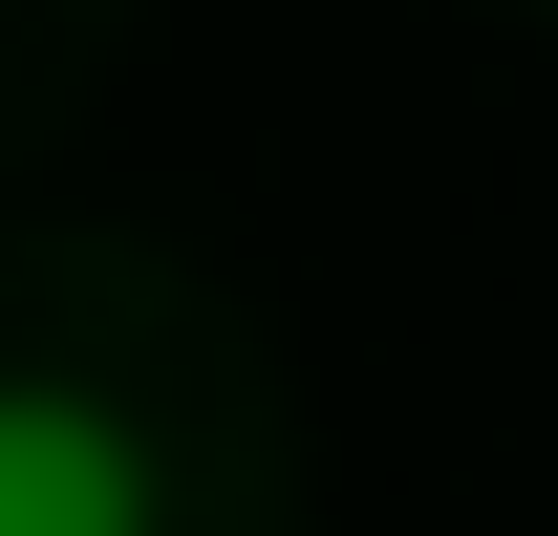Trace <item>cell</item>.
<instances>
[{"mask_svg": "<svg viewBox=\"0 0 558 536\" xmlns=\"http://www.w3.org/2000/svg\"><path fill=\"white\" fill-rule=\"evenodd\" d=\"M0 536H172V429L86 365H0Z\"/></svg>", "mask_w": 558, "mask_h": 536, "instance_id": "1", "label": "cell"}]
</instances>
